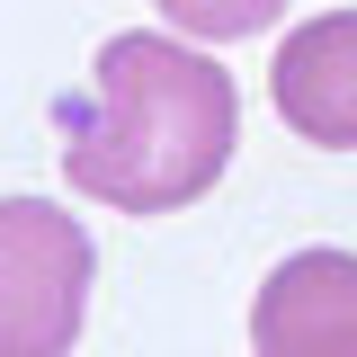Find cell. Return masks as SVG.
I'll list each match as a JSON object with an SVG mask.
<instances>
[{
	"label": "cell",
	"mask_w": 357,
	"mask_h": 357,
	"mask_svg": "<svg viewBox=\"0 0 357 357\" xmlns=\"http://www.w3.org/2000/svg\"><path fill=\"white\" fill-rule=\"evenodd\" d=\"M250 357H357V250L312 241L259 277Z\"/></svg>",
	"instance_id": "cell-3"
},
{
	"label": "cell",
	"mask_w": 357,
	"mask_h": 357,
	"mask_svg": "<svg viewBox=\"0 0 357 357\" xmlns=\"http://www.w3.org/2000/svg\"><path fill=\"white\" fill-rule=\"evenodd\" d=\"M241 143V89L188 36H107L63 116V178L116 215H178Z\"/></svg>",
	"instance_id": "cell-1"
},
{
	"label": "cell",
	"mask_w": 357,
	"mask_h": 357,
	"mask_svg": "<svg viewBox=\"0 0 357 357\" xmlns=\"http://www.w3.org/2000/svg\"><path fill=\"white\" fill-rule=\"evenodd\" d=\"M268 98L277 116L321 143V152H357V9H321L268 63Z\"/></svg>",
	"instance_id": "cell-4"
},
{
	"label": "cell",
	"mask_w": 357,
	"mask_h": 357,
	"mask_svg": "<svg viewBox=\"0 0 357 357\" xmlns=\"http://www.w3.org/2000/svg\"><path fill=\"white\" fill-rule=\"evenodd\" d=\"M277 9L286 0H161V18L188 27V45H241V36H259Z\"/></svg>",
	"instance_id": "cell-5"
},
{
	"label": "cell",
	"mask_w": 357,
	"mask_h": 357,
	"mask_svg": "<svg viewBox=\"0 0 357 357\" xmlns=\"http://www.w3.org/2000/svg\"><path fill=\"white\" fill-rule=\"evenodd\" d=\"M98 286L81 215L45 197H0V357H72Z\"/></svg>",
	"instance_id": "cell-2"
}]
</instances>
